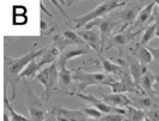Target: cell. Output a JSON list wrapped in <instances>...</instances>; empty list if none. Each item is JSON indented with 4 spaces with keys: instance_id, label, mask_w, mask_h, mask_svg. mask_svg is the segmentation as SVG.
I'll return each mask as SVG.
<instances>
[{
    "instance_id": "cell-1",
    "label": "cell",
    "mask_w": 159,
    "mask_h": 121,
    "mask_svg": "<svg viewBox=\"0 0 159 121\" xmlns=\"http://www.w3.org/2000/svg\"><path fill=\"white\" fill-rule=\"evenodd\" d=\"M128 2L127 1H116V0H110V1H103L101 2L98 6H96L95 8H92L91 11L86 12L85 15L79 17H75L72 19L73 24H74V28L77 30H80L81 28H85L89 23L93 22V21H97V19H101V17H104L107 13L111 12L114 10L120 7H123L126 6Z\"/></svg>"
},
{
    "instance_id": "cell-2",
    "label": "cell",
    "mask_w": 159,
    "mask_h": 121,
    "mask_svg": "<svg viewBox=\"0 0 159 121\" xmlns=\"http://www.w3.org/2000/svg\"><path fill=\"white\" fill-rule=\"evenodd\" d=\"M72 79L79 81V92H83L89 85L109 86L115 78L102 72H85L81 68H78V70H73Z\"/></svg>"
},
{
    "instance_id": "cell-3",
    "label": "cell",
    "mask_w": 159,
    "mask_h": 121,
    "mask_svg": "<svg viewBox=\"0 0 159 121\" xmlns=\"http://www.w3.org/2000/svg\"><path fill=\"white\" fill-rule=\"evenodd\" d=\"M47 47L41 49H31L30 52H28L26 54H24L19 58H5V66H6V70L10 76L12 77H16L18 78L19 74L22 73L24 68L30 64L31 61L36 60L37 58H41L44 52H46Z\"/></svg>"
},
{
    "instance_id": "cell-4",
    "label": "cell",
    "mask_w": 159,
    "mask_h": 121,
    "mask_svg": "<svg viewBox=\"0 0 159 121\" xmlns=\"http://www.w3.org/2000/svg\"><path fill=\"white\" fill-rule=\"evenodd\" d=\"M36 81H40L44 88L43 98L48 102L50 97L54 95L56 91V86L59 84V71H57V65L56 63L49 65L47 67L42 68L40 72L36 74Z\"/></svg>"
},
{
    "instance_id": "cell-5",
    "label": "cell",
    "mask_w": 159,
    "mask_h": 121,
    "mask_svg": "<svg viewBox=\"0 0 159 121\" xmlns=\"http://www.w3.org/2000/svg\"><path fill=\"white\" fill-rule=\"evenodd\" d=\"M25 97H26V105L30 114V121H46L47 118V108L43 103L42 98L39 97L34 90L25 84Z\"/></svg>"
},
{
    "instance_id": "cell-6",
    "label": "cell",
    "mask_w": 159,
    "mask_h": 121,
    "mask_svg": "<svg viewBox=\"0 0 159 121\" xmlns=\"http://www.w3.org/2000/svg\"><path fill=\"white\" fill-rule=\"evenodd\" d=\"M70 95H74V96L79 97L80 100L88 102L89 105H91V107H93L96 109H98L102 114H121V115H127V109H123V108H117V107H114L108 103H105L102 98H98L95 95H86V94H83L79 91H70L68 92Z\"/></svg>"
},
{
    "instance_id": "cell-7",
    "label": "cell",
    "mask_w": 159,
    "mask_h": 121,
    "mask_svg": "<svg viewBox=\"0 0 159 121\" xmlns=\"http://www.w3.org/2000/svg\"><path fill=\"white\" fill-rule=\"evenodd\" d=\"M117 25V22L109 19V18H101L93 21L91 23H89L84 29H93V28H98V32L101 36V50H103V47L108 43V41L111 37V32L114 31L115 26Z\"/></svg>"
},
{
    "instance_id": "cell-8",
    "label": "cell",
    "mask_w": 159,
    "mask_h": 121,
    "mask_svg": "<svg viewBox=\"0 0 159 121\" xmlns=\"http://www.w3.org/2000/svg\"><path fill=\"white\" fill-rule=\"evenodd\" d=\"M109 86L111 89L112 94H127V92H130V94H136V95H140V94L145 95V92H143L139 88H136V85L134 84L130 74L126 72V71L121 76L120 81L114 79L110 83Z\"/></svg>"
},
{
    "instance_id": "cell-9",
    "label": "cell",
    "mask_w": 159,
    "mask_h": 121,
    "mask_svg": "<svg viewBox=\"0 0 159 121\" xmlns=\"http://www.w3.org/2000/svg\"><path fill=\"white\" fill-rule=\"evenodd\" d=\"M52 113L55 115L56 121H86V116L83 110L71 109L62 105H54Z\"/></svg>"
},
{
    "instance_id": "cell-10",
    "label": "cell",
    "mask_w": 159,
    "mask_h": 121,
    "mask_svg": "<svg viewBox=\"0 0 159 121\" xmlns=\"http://www.w3.org/2000/svg\"><path fill=\"white\" fill-rule=\"evenodd\" d=\"M154 6H156V1H151L150 4H147L146 6H143V7L140 10L139 15L136 17L135 22L133 23V25H132L130 29H129V31L132 32L133 36L138 35V34L143 29V26L147 24V22L150 21V18H151V16H152V11H153Z\"/></svg>"
},
{
    "instance_id": "cell-11",
    "label": "cell",
    "mask_w": 159,
    "mask_h": 121,
    "mask_svg": "<svg viewBox=\"0 0 159 121\" xmlns=\"http://www.w3.org/2000/svg\"><path fill=\"white\" fill-rule=\"evenodd\" d=\"M77 32L89 48L93 49L95 52L98 53V55H101V36H99L98 30H96V29H80V30H77Z\"/></svg>"
},
{
    "instance_id": "cell-12",
    "label": "cell",
    "mask_w": 159,
    "mask_h": 121,
    "mask_svg": "<svg viewBox=\"0 0 159 121\" xmlns=\"http://www.w3.org/2000/svg\"><path fill=\"white\" fill-rule=\"evenodd\" d=\"M90 53V48L88 46H73L71 48L65 49L64 52L60 54V57L57 59V66H66V64L75 58L83 57Z\"/></svg>"
},
{
    "instance_id": "cell-13",
    "label": "cell",
    "mask_w": 159,
    "mask_h": 121,
    "mask_svg": "<svg viewBox=\"0 0 159 121\" xmlns=\"http://www.w3.org/2000/svg\"><path fill=\"white\" fill-rule=\"evenodd\" d=\"M141 8L143 7H140L139 5H135V6H130V7L125 8V10H122L120 12L119 16L121 17L120 21H121V25H122L121 31H126L128 26L133 25V23L135 22L136 17H138Z\"/></svg>"
},
{
    "instance_id": "cell-14",
    "label": "cell",
    "mask_w": 159,
    "mask_h": 121,
    "mask_svg": "<svg viewBox=\"0 0 159 121\" xmlns=\"http://www.w3.org/2000/svg\"><path fill=\"white\" fill-rule=\"evenodd\" d=\"M55 40L60 46H65L64 48H66L67 46H72V44L73 46H86L84 43V41L80 39L78 32L71 30V29L65 30L61 36H56Z\"/></svg>"
},
{
    "instance_id": "cell-15",
    "label": "cell",
    "mask_w": 159,
    "mask_h": 121,
    "mask_svg": "<svg viewBox=\"0 0 159 121\" xmlns=\"http://www.w3.org/2000/svg\"><path fill=\"white\" fill-rule=\"evenodd\" d=\"M102 100L105 103L117 108H127L129 105H132V101L130 98L125 95V94H102Z\"/></svg>"
},
{
    "instance_id": "cell-16",
    "label": "cell",
    "mask_w": 159,
    "mask_h": 121,
    "mask_svg": "<svg viewBox=\"0 0 159 121\" xmlns=\"http://www.w3.org/2000/svg\"><path fill=\"white\" fill-rule=\"evenodd\" d=\"M132 32L129 31H119L117 34H115L112 37H110V40L108 41L109 42V46H112L115 48L119 49L120 55L122 54V50H123V47L128 44V42L132 39Z\"/></svg>"
},
{
    "instance_id": "cell-17",
    "label": "cell",
    "mask_w": 159,
    "mask_h": 121,
    "mask_svg": "<svg viewBox=\"0 0 159 121\" xmlns=\"http://www.w3.org/2000/svg\"><path fill=\"white\" fill-rule=\"evenodd\" d=\"M61 52H60V48L57 46H50V47H47L44 54L41 57L40 61H39V65H40L41 68H44V66L47 67L49 65L54 64L55 61H57V59L60 57Z\"/></svg>"
},
{
    "instance_id": "cell-18",
    "label": "cell",
    "mask_w": 159,
    "mask_h": 121,
    "mask_svg": "<svg viewBox=\"0 0 159 121\" xmlns=\"http://www.w3.org/2000/svg\"><path fill=\"white\" fill-rule=\"evenodd\" d=\"M128 68H129V74H130L132 79L134 81V84L136 85V88H139L143 91V89L140 88V81H141V77L148 71L147 67L145 65H141L136 60V61H133V63H130V64L128 65Z\"/></svg>"
},
{
    "instance_id": "cell-19",
    "label": "cell",
    "mask_w": 159,
    "mask_h": 121,
    "mask_svg": "<svg viewBox=\"0 0 159 121\" xmlns=\"http://www.w3.org/2000/svg\"><path fill=\"white\" fill-rule=\"evenodd\" d=\"M132 101V105L135 107L140 110H152V109H158V105L157 102L151 98L150 96H140L135 97V98H130Z\"/></svg>"
},
{
    "instance_id": "cell-20",
    "label": "cell",
    "mask_w": 159,
    "mask_h": 121,
    "mask_svg": "<svg viewBox=\"0 0 159 121\" xmlns=\"http://www.w3.org/2000/svg\"><path fill=\"white\" fill-rule=\"evenodd\" d=\"M99 61L102 65V68L104 70L105 74H112V76H122L123 74V68L121 67V65L114 63L112 60H109L105 57H103L102 54L99 55Z\"/></svg>"
},
{
    "instance_id": "cell-21",
    "label": "cell",
    "mask_w": 159,
    "mask_h": 121,
    "mask_svg": "<svg viewBox=\"0 0 159 121\" xmlns=\"http://www.w3.org/2000/svg\"><path fill=\"white\" fill-rule=\"evenodd\" d=\"M132 54L136 58V60L140 64L145 65V66L151 64L152 61H153L151 53L148 52V49L146 48V47H143V46H138V47H135V48L132 50Z\"/></svg>"
},
{
    "instance_id": "cell-22",
    "label": "cell",
    "mask_w": 159,
    "mask_h": 121,
    "mask_svg": "<svg viewBox=\"0 0 159 121\" xmlns=\"http://www.w3.org/2000/svg\"><path fill=\"white\" fill-rule=\"evenodd\" d=\"M158 81V78L151 72V71H147V72L143 74L141 77V81H140V88L143 89V91H147V92H152V90L154 88L156 83Z\"/></svg>"
},
{
    "instance_id": "cell-23",
    "label": "cell",
    "mask_w": 159,
    "mask_h": 121,
    "mask_svg": "<svg viewBox=\"0 0 159 121\" xmlns=\"http://www.w3.org/2000/svg\"><path fill=\"white\" fill-rule=\"evenodd\" d=\"M59 71V85L62 88H67L72 84V74L73 70L66 68V66H57Z\"/></svg>"
},
{
    "instance_id": "cell-24",
    "label": "cell",
    "mask_w": 159,
    "mask_h": 121,
    "mask_svg": "<svg viewBox=\"0 0 159 121\" xmlns=\"http://www.w3.org/2000/svg\"><path fill=\"white\" fill-rule=\"evenodd\" d=\"M41 70H42V68H41L40 65H39V61L34 60V61H31V63L22 71V73H20L19 77H18V79H22V78H34L37 73L40 72Z\"/></svg>"
},
{
    "instance_id": "cell-25",
    "label": "cell",
    "mask_w": 159,
    "mask_h": 121,
    "mask_svg": "<svg viewBox=\"0 0 159 121\" xmlns=\"http://www.w3.org/2000/svg\"><path fill=\"white\" fill-rule=\"evenodd\" d=\"M157 21L153 23V24L148 25L145 28V31L143 34V37H141V42H140V46L146 47L150 42H151L154 37H156V26H157Z\"/></svg>"
},
{
    "instance_id": "cell-26",
    "label": "cell",
    "mask_w": 159,
    "mask_h": 121,
    "mask_svg": "<svg viewBox=\"0 0 159 121\" xmlns=\"http://www.w3.org/2000/svg\"><path fill=\"white\" fill-rule=\"evenodd\" d=\"M4 102H5V107H6V109L8 110L10 121H30V119L25 118L24 115L19 114L18 112H16V110L13 109V107L11 105L10 101H8V97L6 96V95H5V97H4Z\"/></svg>"
},
{
    "instance_id": "cell-27",
    "label": "cell",
    "mask_w": 159,
    "mask_h": 121,
    "mask_svg": "<svg viewBox=\"0 0 159 121\" xmlns=\"http://www.w3.org/2000/svg\"><path fill=\"white\" fill-rule=\"evenodd\" d=\"M129 121H143L145 119V112L140 110L133 105L127 107V115Z\"/></svg>"
},
{
    "instance_id": "cell-28",
    "label": "cell",
    "mask_w": 159,
    "mask_h": 121,
    "mask_svg": "<svg viewBox=\"0 0 159 121\" xmlns=\"http://www.w3.org/2000/svg\"><path fill=\"white\" fill-rule=\"evenodd\" d=\"M83 113L85 114L86 118H91V119H96V120H99L103 114L101 113L98 109H96L93 107H84L83 108Z\"/></svg>"
},
{
    "instance_id": "cell-29",
    "label": "cell",
    "mask_w": 159,
    "mask_h": 121,
    "mask_svg": "<svg viewBox=\"0 0 159 121\" xmlns=\"http://www.w3.org/2000/svg\"><path fill=\"white\" fill-rule=\"evenodd\" d=\"M99 121H125V115L121 114H105Z\"/></svg>"
},
{
    "instance_id": "cell-30",
    "label": "cell",
    "mask_w": 159,
    "mask_h": 121,
    "mask_svg": "<svg viewBox=\"0 0 159 121\" xmlns=\"http://www.w3.org/2000/svg\"><path fill=\"white\" fill-rule=\"evenodd\" d=\"M145 115L151 121H159V109L147 110V112H145Z\"/></svg>"
},
{
    "instance_id": "cell-31",
    "label": "cell",
    "mask_w": 159,
    "mask_h": 121,
    "mask_svg": "<svg viewBox=\"0 0 159 121\" xmlns=\"http://www.w3.org/2000/svg\"><path fill=\"white\" fill-rule=\"evenodd\" d=\"M146 48L148 49V52L151 53L152 59L159 64V47H146Z\"/></svg>"
},
{
    "instance_id": "cell-32",
    "label": "cell",
    "mask_w": 159,
    "mask_h": 121,
    "mask_svg": "<svg viewBox=\"0 0 159 121\" xmlns=\"http://www.w3.org/2000/svg\"><path fill=\"white\" fill-rule=\"evenodd\" d=\"M26 13V7L22 5H16L13 6V15L15 16H25Z\"/></svg>"
},
{
    "instance_id": "cell-33",
    "label": "cell",
    "mask_w": 159,
    "mask_h": 121,
    "mask_svg": "<svg viewBox=\"0 0 159 121\" xmlns=\"http://www.w3.org/2000/svg\"><path fill=\"white\" fill-rule=\"evenodd\" d=\"M26 17L25 16H15L13 17V24L15 25H23L26 23Z\"/></svg>"
},
{
    "instance_id": "cell-34",
    "label": "cell",
    "mask_w": 159,
    "mask_h": 121,
    "mask_svg": "<svg viewBox=\"0 0 159 121\" xmlns=\"http://www.w3.org/2000/svg\"><path fill=\"white\" fill-rule=\"evenodd\" d=\"M46 29H47V23H46L43 19H41V31L43 32Z\"/></svg>"
},
{
    "instance_id": "cell-35",
    "label": "cell",
    "mask_w": 159,
    "mask_h": 121,
    "mask_svg": "<svg viewBox=\"0 0 159 121\" xmlns=\"http://www.w3.org/2000/svg\"><path fill=\"white\" fill-rule=\"evenodd\" d=\"M158 22V21H157ZM156 37L159 39V22L157 23V26H156Z\"/></svg>"
},
{
    "instance_id": "cell-36",
    "label": "cell",
    "mask_w": 159,
    "mask_h": 121,
    "mask_svg": "<svg viewBox=\"0 0 159 121\" xmlns=\"http://www.w3.org/2000/svg\"><path fill=\"white\" fill-rule=\"evenodd\" d=\"M143 121H151V120H150V119H148V118H146V115H145V119H143Z\"/></svg>"
},
{
    "instance_id": "cell-37",
    "label": "cell",
    "mask_w": 159,
    "mask_h": 121,
    "mask_svg": "<svg viewBox=\"0 0 159 121\" xmlns=\"http://www.w3.org/2000/svg\"><path fill=\"white\" fill-rule=\"evenodd\" d=\"M156 5H158V7H159V1H156ZM157 21H158V22H159V18H158V19H157Z\"/></svg>"
}]
</instances>
